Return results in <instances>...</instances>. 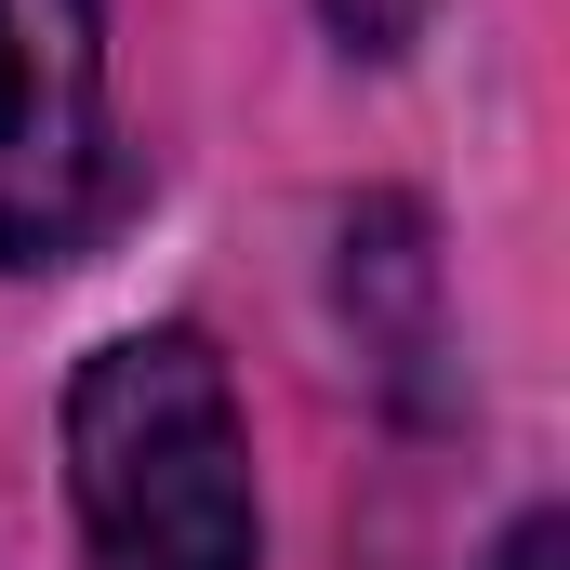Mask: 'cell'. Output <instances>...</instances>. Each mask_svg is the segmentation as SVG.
<instances>
[{
    "mask_svg": "<svg viewBox=\"0 0 570 570\" xmlns=\"http://www.w3.org/2000/svg\"><path fill=\"white\" fill-rule=\"evenodd\" d=\"M67 491L94 570H266L239 385L199 332H120L67 385Z\"/></svg>",
    "mask_w": 570,
    "mask_h": 570,
    "instance_id": "6da1fadb",
    "label": "cell"
},
{
    "mask_svg": "<svg viewBox=\"0 0 570 570\" xmlns=\"http://www.w3.org/2000/svg\"><path fill=\"white\" fill-rule=\"evenodd\" d=\"M107 213V13L0 0V279Z\"/></svg>",
    "mask_w": 570,
    "mask_h": 570,
    "instance_id": "7a4b0ae2",
    "label": "cell"
},
{
    "mask_svg": "<svg viewBox=\"0 0 570 570\" xmlns=\"http://www.w3.org/2000/svg\"><path fill=\"white\" fill-rule=\"evenodd\" d=\"M318 13H332V40H345V53H399L438 0H318Z\"/></svg>",
    "mask_w": 570,
    "mask_h": 570,
    "instance_id": "3957f363",
    "label": "cell"
},
{
    "mask_svg": "<svg viewBox=\"0 0 570 570\" xmlns=\"http://www.w3.org/2000/svg\"><path fill=\"white\" fill-rule=\"evenodd\" d=\"M491 570H570V531L558 518H518V531H504V558Z\"/></svg>",
    "mask_w": 570,
    "mask_h": 570,
    "instance_id": "277c9868",
    "label": "cell"
}]
</instances>
